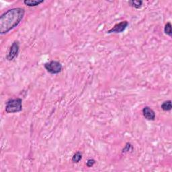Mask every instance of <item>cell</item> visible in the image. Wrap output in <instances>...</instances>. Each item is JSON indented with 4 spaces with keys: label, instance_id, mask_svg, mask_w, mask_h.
I'll return each mask as SVG.
<instances>
[{
    "label": "cell",
    "instance_id": "cell-1",
    "mask_svg": "<svg viewBox=\"0 0 172 172\" xmlns=\"http://www.w3.org/2000/svg\"><path fill=\"white\" fill-rule=\"evenodd\" d=\"M25 9L22 8H11L0 16V34H6L18 26L22 20Z\"/></svg>",
    "mask_w": 172,
    "mask_h": 172
},
{
    "label": "cell",
    "instance_id": "cell-2",
    "mask_svg": "<svg viewBox=\"0 0 172 172\" xmlns=\"http://www.w3.org/2000/svg\"><path fill=\"white\" fill-rule=\"evenodd\" d=\"M22 100L21 98H14L9 99L6 102L5 111L8 114L20 112L22 110Z\"/></svg>",
    "mask_w": 172,
    "mask_h": 172
},
{
    "label": "cell",
    "instance_id": "cell-3",
    "mask_svg": "<svg viewBox=\"0 0 172 172\" xmlns=\"http://www.w3.org/2000/svg\"><path fill=\"white\" fill-rule=\"evenodd\" d=\"M44 67L48 73L52 75H56L60 73L63 70V65L59 61L52 60L50 62L44 64Z\"/></svg>",
    "mask_w": 172,
    "mask_h": 172
},
{
    "label": "cell",
    "instance_id": "cell-4",
    "mask_svg": "<svg viewBox=\"0 0 172 172\" xmlns=\"http://www.w3.org/2000/svg\"><path fill=\"white\" fill-rule=\"evenodd\" d=\"M20 51V43L18 40L13 42L6 55V59L9 61H13L18 56Z\"/></svg>",
    "mask_w": 172,
    "mask_h": 172
},
{
    "label": "cell",
    "instance_id": "cell-5",
    "mask_svg": "<svg viewBox=\"0 0 172 172\" xmlns=\"http://www.w3.org/2000/svg\"><path fill=\"white\" fill-rule=\"evenodd\" d=\"M129 23L128 21L126 20L122 21L119 23L115 24V25L113 26L112 28H110V30L107 31V33L108 34L122 33H123L125 30H126V29L127 28V27L129 26Z\"/></svg>",
    "mask_w": 172,
    "mask_h": 172
},
{
    "label": "cell",
    "instance_id": "cell-6",
    "mask_svg": "<svg viewBox=\"0 0 172 172\" xmlns=\"http://www.w3.org/2000/svg\"><path fill=\"white\" fill-rule=\"evenodd\" d=\"M142 112L145 119L149 121H154L155 120V112L149 106H145L142 110Z\"/></svg>",
    "mask_w": 172,
    "mask_h": 172
},
{
    "label": "cell",
    "instance_id": "cell-7",
    "mask_svg": "<svg viewBox=\"0 0 172 172\" xmlns=\"http://www.w3.org/2000/svg\"><path fill=\"white\" fill-rule=\"evenodd\" d=\"M44 2V0H24V4L28 7H36Z\"/></svg>",
    "mask_w": 172,
    "mask_h": 172
},
{
    "label": "cell",
    "instance_id": "cell-8",
    "mask_svg": "<svg viewBox=\"0 0 172 172\" xmlns=\"http://www.w3.org/2000/svg\"><path fill=\"white\" fill-rule=\"evenodd\" d=\"M128 3H129V6L132 7V8L135 9H140L142 8L143 2L141 0H130Z\"/></svg>",
    "mask_w": 172,
    "mask_h": 172
},
{
    "label": "cell",
    "instance_id": "cell-9",
    "mask_svg": "<svg viewBox=\"0 0 172 172\" xmlns=\"http://www.w3.org/2000/svg\"><path fill=\"white\" fill-rule=\"evenodd\" d=\"M161 109L165 112H169L171 111L172 109V105H171V100H167L162 103L161 105Z\"/></svg>",
    "mask_w": 172,
    "mask_h": 172
},
{
    "label": "cell",
    "instance_id": "cell-10",
    "mask_svg": "<svg viewBox=\"0 0 172 172\" xmlns=\"http://www.w3.org/2000/svg\"><path fill=\"white\" fill-rule=\"evenodd\" d=\"M82 153L80 151H77L71 158V162L73 163H78L82 159Z\"/></svg>",
    "mask_w": 172,
    "mask_h": 172
},
{
    "label": "cell",
    "instance_id": "cell-11",
    "mask_svg": "<svg viewBox=\"0 0 172 172\" xmlns=\"http://www.w3.org/2000/svg\"><path fill=\"white\" fill-rule=\"evenodd\" d=\"M164 33L166 35L169 36V37L172 36V31H171V24L169 22H167L164 27Z\"/></svg>",
    "mask_w": 172,
    "mask_h": 172
},
{
    "label": "cell",
    "instance_id": "cell-12",
    "mask_svg": "<svg viewBox=\"0 0 172 172\" xmlns=\"http://www.w3.org/2000/svg\"><path fill=\"white\" fill-rule=\"evenodd\" d=\"M133 150V146L130 142H126V145L123 149L122 150V153H126L130 151H132Z\"/></svg>",
    "mask_w": 172,
    "mask_h": 172
},
{
    "label": "cell",
    "instance_id": "cell-13",
    "mask_svg": "<svg viewBox=\"0 0 172 172\" xmlns=\"http://www.w3.org/2000/svg\"><path fill=\"white\" fill-rule=\"evenodd\" d=\"M95 160L94 159H89L86 162V166L87 167V168H92L94 165L95 164Z\"/></svg>",
    "mask_w": 172,
    "mask_h": 172
}]
</instances>
